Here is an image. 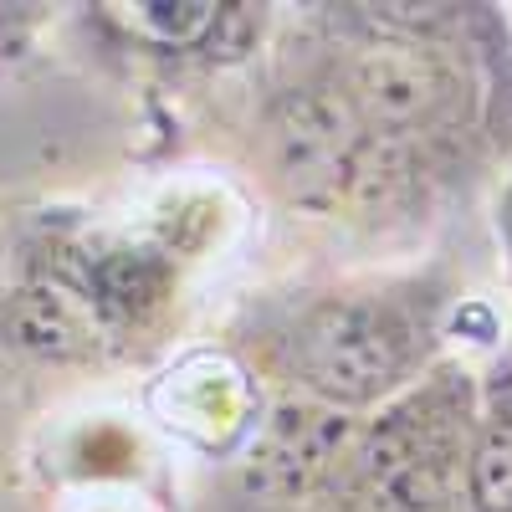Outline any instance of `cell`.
<instances>
[{
  "mask_svg": "<svg viewBox=\"0 0 512 512\" xmlns=\"http://www.w3.org/2000/svg\"><path fill=\"white\" fill-rule=\"evenodd\" d=\"M287 349L323 405H374L410 369V323L379 297H323L292 323Z\"/></svg>",
  "mask_w": 512,
  "mask_h": 512,
  "instance_id": "cell-1",
  "label": "cell"
},
{
  "mask_svg": "<svg viewBox=\"0 0 512 512\" xmlns=\"http://www.w3.org/2000/svg\"><path fill=\"white\" fill-rule=\"evenodd\" d=\"M369 159V123L354 98L303 82L287 88L267 113V164L272 180L308 210H328L364 185Z\"/></svg>",
  "mask_w": 512,
  "mask_h": 512,
  "instance_id": "cell-2",
  "label": "cell"
},
{
  "mask_svg": "<svg viewBox=\"0 0 512 512\" xmlns=\"http://www.w3.org/2000/svg\"><path fill=\"white\" fill-rule=\"evenodd\" d=\"M359 466V482L369 487L374 507L384 512H441L451 487V446L441 441V425L420 405L390 410L374 420L349 451Z\"/></svg>",
  "mask_w": 512,
  "mask_h": 512,
  "instance_id": "cell-3",
  "label": "cell"
},
{
  "mask_svg": "<svg viewBox=\"0 0 512 512\" xmlns=\"http://www.w3.org/2000/svg\"><path fill=\"white\" fill-rule=\"evenodd\" d=\"M349 420L333 405H277L262 425V436L251 446L246 482L267 502H303L328 472L333 461L349 456Z\"/></svg>",
  "mask_w": 512,
  "mask_h": 512,
  "instance_id": "cell-4",
  "label": "cell"
},
{
  "mask_svg": "<svg viewBox=\"0 0 512 512\" xmlns=\"http://www.w3.org/2000/svg\"><path fill=\"white\" fill-rule=\"evenodd\" d=\"M456 93L451 67L420 41H369L349 67V98L369 128H425Z\"/></svg>",
  "mask_w": 512,
  "mask_h": 512,
  "instance_id": "cell-5",
  "label": "cell"
},
{
  "mask_svg": "<svg viewBox=\"0 0 512 512\" xmlns=\"http://www.w3.org/2000/svg\"><path fill=\"white\" fill-rule=\"evenodd\" d=\"M98 292H103V308H113L123 318H144L149 308L164 303L169 267L159 262L154 251H118L98 272Z\"/></svg>",
  "mask_w": 512,
  "mask_h": 512,
  "instance_id": "cell-6",
  "label": "cell"
},
{
  "mask_svg": "<svg viewBox=\"0 0 512 512\" xmlns=\"http://www.w3.org/2000/svg\"><path fill=\"white\" fill-rule=\"evenodd\" d=\"M472 502L482 512H512V420H492L472 446Z\"/></svg>",
  "mask_w": 512,
  "mask_h": 512,
  "instance_id": "cell-7",
  "label": "cell"
},
{
  "mask_svg": "<svg viewBox=\"0 0 512 512\" xmlns=\"http://www.w3.org/2000/svg\"><path fill=\"white\" fill-rule=\"evenodd\" d=\"M502 236H507V251H512V195H507V205H502Z\"/></svg>",
  "mask_w": 512,
  "mask_h": 512,
  "instance_id": "cell-8",
  "label": "cell"
}]
</instances>
